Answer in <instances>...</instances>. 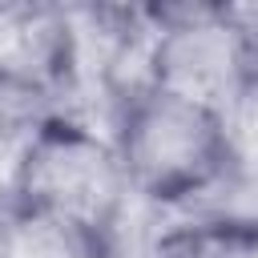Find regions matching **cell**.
Here are the masks:
<instances>
[{"label":"cell","mask_w":258,"mask_h":258,"mask_svg":"<svg viewBox=\"0 0 258 258\" xmlns=\"http://www.w3.org/2000/svg\"><path fill=\"white\" fill-rule=\"evenodd\" d=\"M12 214L73 258H113L129 218V177L113 149L77 117L48 113L8 169Z\"/></svg>","instance_id":"cell-1"},{"label":"cell","mask_w":258,"mask_h":258,"mask_svg":"<svg viewBox=\"0 0 258 258\" xmlns=\"http://www.w3.org/2000/svg\"><path fill=\"white\" fill-rule=\"evenodd\" d=\"M113 149L133 198L149 206H194L238 181L226 113L165 93L149 81L121 101Z\"/></svg>","instance_id":"cell-2"},{"label":"cell","mask_w":258,"mask_h":258,"mask_svg":"<svg viewBox=\"0 0 258 258\" xmlns=\"http://www.w3.org/2000/svg\"><path fill=\"white\" fill-rule=\"evenodd\" d=\"M254 60L258 36L238 16L222 8H181L161 16L145 56V81L226 113Z\"/></svg>","instance_id":"cell-3"},{"label":"cell","mask_w":258,"mask_h":258,"mask_svg":"<svg viewBox=\"0 0 258 258\" xmlns=\"http://www.w3.org/2000/svg\"><path fill=\"white\" fill-rule=\"evenodd\" d=\"M81 64L69 12L48 4H0V85L40 105L56 101Z\"/></svg>","instance_id":"cell-4"},{"label":"cell","mask_w":258,"mask_h":258,"mask_svg":"<svg viewBox=\"0 0 258 258\" xmlns=\"http://www.w3.org/2000/svg\"><path fill=\"white\" fill-rule=\"evenodd\" d=\"M226 129H230V145H234L238 181L258 185V60L226 109Z\"/></svg>","instance_id":"cell-5"},{"label":"cell","mask_w":258,"mask_h":258,"mask_svg":"<svg viewBox=\"0 0 258 258\" xmlns=\"http://www.w3.org/2000/svg\"><path fill=\"white\" fill-rule=\"evenodd\" d=\"M48 113H52L48 105H40L32 97H20V93L0 85V161H8V169H12L16 153L24 149V141L32 137V129Z\"/></svg>","instance_id":"cell-6"},{"label":"cell","mask_w":258,"mask_h":258,"mask_svg":"<svg viewBox=\"0 0 258 258\" xmlns=\"http://www.w3.org/2000/svg\"><path fill=\"white\" fill-rule=\"evenodd\" d=\"M145 258H234V250L214 230H173L157 238L145 250Z\"/></svg>","instance_id":"cell-7"},{"label":"cell","mask_w":258,"mask_h":258,"mask_svg":"<svg viewBox=\"0 0 258 258\" xmlns=\"http://www.w3.org/2000/svg\"><path fill=\"white\" fill-rule=\"evenodd\" d=\"M0 258H20V238H16V226L4 210H0Z\"/></svg>","instance_id":"cell-8"}]
</instances>
